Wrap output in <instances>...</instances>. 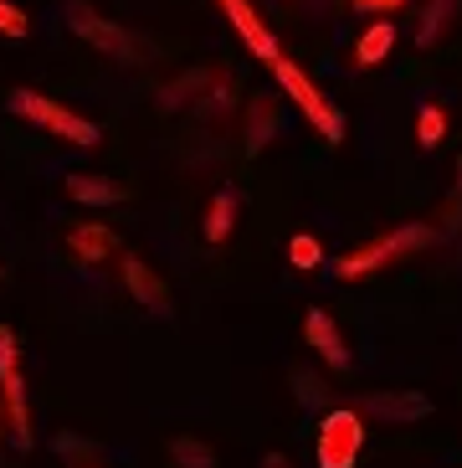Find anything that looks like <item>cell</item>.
Segmentation results:
<instances>
[{
  "label": "cell",
  "mask_w": 462,
  "mask_h": 468,
  "mask_svg": "<svg viewBox=\"0 0 462 468\" xmlns=\"http://www.w3.org/2000/svg\"><path fill=\"white\" fill-rule=\"evenodd\" d=\"M432 242H436V227H432V221H395L391 232L370 237L365 248H350L344 258L324 262V268H329V278L350 283V278H370V273H381L385 262H401V258H411V252H426Z\"/></svg>",
  "instance_id": "cell-1"
},
{
  "label": "cell",
  "mask_w": 462,
  "mask_h": 468,
  "mask_svg": "<svg viewBox=\"0 0 462 468\" xmlns=\"http://www.w3.org/2000/svg\"><path fill=\"white\" fill-rule=\"evenodd\" d=\"M0 417H5V438L16 453H31L37 427H31V401H26V371H21V345L11 324H0Z\"/></svg>",
  "instance_id": "cell-2"
},
{
  "label": "cell",
  "mask_w": 462,
  "mask_h": 468,
  "mask_svg": "<svg viewBox=\"0 0 462 468\" xmlns=\"http://www.w3.org/2000/svg\"><path fill=\"white\" fill-rule=\"evenodd\" d=\"M5 109H11L16 119H26V124H41L47 134H57V139H68V144H78V150H93L98 139H103L93 119H82V113L62 109L57 98L37 93V88H16V93L5 98Z\"/></svg>",
  "instance_id": "cell-3"
},
{
  "label": "cell",
  "mask_w": 462,
  "mask_h": 468,
  "mask_svg": "<svg viewBox=\"0 0 462 468\" xmlns=\"http://www.w3.org/2000/svg\"><path fill=\"white\" fill-rule=\"evenodd\" d=\"M272 78H278L283 98H293V103H299V113L309 119L313 129H319V139H324V144H340V139H344V109H340V103H329L324 88L313 83L309 72L293 68V62L283 57V62L272 68Z\"/></svg>",
  "instance_id": "cell-4"
},
{
  "label": "cell",
  "mask_w": 462,
  "mask_h": 468,
  "mask_svg": "<svg viewBox=\"0 0 462 468\" xmlns=\"http://www.w3.org/2000/svg\"><path fill=\"white\" fill-rule=\"evenodd\" d=\"M62 21H68L72 37H82L88 47H98V52L113 57V62H139V42L119 27V21L98 16L88 0H68V5H62Z\"/></svg>",
  "instance_id": "cell-5"
},
{
  "label": "cell",
  "mask_w": 462,
  "mask_h": 468,
  "mask_svg": "<svg viewBox=\"0 0 462 468\" xmlns=\"http://www.w3.org/2000/svg\"><path fill=\"white\" fill-rule=\"evenodd\" d=\"M360 453H365V422H360V412H344V407L324 412V422L313 432V463L319 468H354Z\"/></svg>",
  "instance_id": "cell-6"
},
{
  "label": "cell",
  "mask_w": 462,
  "mask_h": 468,
  "mask_svg": "<svg viewBox=\"0 0 462 468\" xmlns=\"http://www.w3.org/2000/svg\"><path fill=\"white\" fill-rule=\"evenodd\" d=\"M119 273H123V289H129V299H134L139 309H150L154 319H170V314H175L164 278L154 273V268L139 258V252H119Z\"/></svg>",
  "instance_id": "cell-7"
},
{
  "label": "cell",
  "mask_w": 462,
  "mask_h": 468,
  "mask_svg": "<svg viewBox=\"0 0 462 468\" xmlns=\"http://www.w3.org/2000/svg\"><path fill=\"white\" fill-rule=\"evenodd\" d=\"M221 11H226V21H231V31L247 42V52L257 57L262 68H278L283 62V47H278V37H272L268 27H262V16L247 5V0H221Z\"/></svg>",
  "instance_id": "cell-8"
},
{
  "label": "cell",
  "mask_w": 462,
  "mask_h": 468,
  "mask_svg": "<svg viewBox=\"0 0 462 468\" xmlns=\"http://www.w3.org/2000/svg\"><path fill=\"white\" fill-rule=\"evenodd\" d=\"M365 417H375V422H385V427H406V422H422V417H432V397L426 391H370L365 401Z\"/></svg>",
  "instance_id": "cell-9"
},
{
  "label": "cell",
  "mask_w": 462,
  "mask_h": 468,
  "mask_svg": "<svg viewBox=\"0 0 462 468\" xmlns=\"http://www.w3.org/2000/svg\"><path fill=\"white\" fill-rule=\"evenodd\" d=\"M303 340L313 345V356L324 360L329 371H350V345H344L340 324H334L324 309H309V314H303Z\"/></svg>",
  "instance_id": "cell-10"
},
{
  "label": "cell",
  "mask_w": 462,
  "mask_h": 468,
  "mask_svg": "<svg viewBox=\"0 0 462 468\" xmlns=\"http://www.w3.org/2000/svg\"><path fill=\"white\" fill-rule=\"evenodd\" d=\"M278 129H283L278 98H272V93H252V103H247V124H242V154H252V160H257V154L272 144V134H278Z\"/></svg>",
  "instance_id": "cell-11"
},
{
  "label": "cell",
  "mask_w": 462,
  "mask_h": 468,
  "mask_svg": "<svg viewBox=\"0 0 462 468\" xmlns=\"http://www.w3.org/2000/svg\"><path fill=\"white\" fill-rule=\"evenodd\" d=\"M68 252L78 262H103L109 252H119V237H113L109 221H78L68 232Z\"/></svg>",
  "instance_id": "cell-12"
},
{
  "label": "cell",
  "mask_w": 462,
  "mask_h": 468,
  "mask_svg": "<svg viewBox=\"0 0 462 468\" xmlns=\"http://www.w3.org/2000/svg\"><path fill=\"white\" fill-rule=\"evenodd\" d=\"M68 201H78V207H119V201H129V186L109 176H68Z\"/></svg>",
  "instance_id": "cell-13"
},
{
  "label": "cell",
  "mask_w": 462,
  "mask_h": 468,
  "mask_svg": "<svg viewBox=\"0 0 462 468\" xmlns=\"http://www.w3.org/2000/svg\"><path fill=\"white\" fill-rule=\"evenodd\" d=\"M236 211H242V191H236V186H221V191L211 196V211H205V242H211V248H221L231 237Z\"/></svg>",
  "instance_id": "cell-14"
},
{
  "label": "cell",
  "mask_w": 462,
  "mask_h": 468,
  "mask_svg": "<svg viewBox=\"0 0 462 468\" xmlns=\"http://www.w3.org/2000/svg\"><path fill=\"white\" fill-rule=\"evenodd\" d=\"M391 52H395V21H370L354 42V68H381Z\"/></svg>",
  "instance_id": "cell-15"
},
{
  "label": "cell",
  "mask_w": 462,
  "mask_h": 468,
  "mask_svg": "<svg viewBox=\"0 0 462 468\" xmlns=\"http://www.w3.org/2000/svg\"><path fill=\"white\" fill-rule=\"evenodd\" d=\"M170 458H175V468H216V448L205 438H191V432L170 438Z\"/></svg>",
  "instance_id": "cell-16"
},
{
  "label": "cell",
  "mask_w": 462,
  "mask_h": 468,
  "mask_svg": "<svg viewBox=\"0 0 462 468\" xmlns=\"http://www.w3.org/2000/svg\"><path fill=\"white\" fill-rule=\"evenodd\" d=\"M231 103H236V78H221V72H211V83H205L201 103L195 109L205 113V119H226Z\"/></svg>",
  "instance_id": "cell-17"
},
{
  "label": "cell",
  "mask_w": 462,
  "mask_h": 468,
  "mask_svg": "<svg viewBox=\"0 0 462 468\" xmlns=\"http://www.w3.org/2000/svg\"><path fill=\"white\" fill-rule=\"evenodd\" d=\"M457 5H462V0H432V5H426V16H422V27H416V47H432L436 37L452 27Z\"/></svg>",
  "instance_id": "cell-18"
},
{
  "label": "cell",
  "mask_w": 462,
  "mask_h": 468,
  "mask_svg": "<svg viewBox=\"0 0 462 468\" xmlns=\"http://www.w3.org/2000/svg\"><path fill=\"white\" fill-rule=\"evenodd\" d=\"M205 83H211V72H185V78H175V83L160 93V109H180V103H201Z\"/></svg>",
  "instance_id": "cell-19"
},
{
  "label": "cell",
  "mask_w": 462,
  "mask_h": 468,
  "mask_svg": "<svg viewBox=\"0 0 462 468\" xmlns=\"http://www.w3.org/2000/svg\"><path fill=\"white\" fill-rule=\"evenodd\" d=\"M442 139H447V113L436 109V103H426V109L416 113V144H422V150H436Z\"/></svg>",
  "instance_id": "cell-20"
},
{
  "label": "cell",
  "mask_w": 462,
  "mask_h": 468,
  "mask_svg": "<svg viewBox=\"0 0 462 468\" xmlns=\"http://www.w3.org/2000/svg\"><path fill=\"white\" fill-rule=\"evenodd\" d=\"M288 258H293V268H303V273L324 268V248H319V237H313V232L293 237V242H288Z\"/></svg>",
  "instance_id": "cell-21"
},
{
  "label": "cell",
  "mask_w": 462,
  "mask_h": 468,
  "mask_svg": "<svg viewBox=\"0 0 462 468\" xmlns=\"http://www.w3.org/2000/svg\"><path fill=\"white\" fill-rule=\"evenodd\" d=\"M31 31V16L16 5V0H0V37H11V42H21Z\"/></svg>",
  "instance_id": "cell-22"
},
{
  "label": "cell",
  "mask_w": 462,
  "mask_h": 468,
  "mask_svg": "<svg viewBox=\"0 0 462 468\" xmlns=\"http://www.w3.org/2000/svg\"><path fill=\"white\" fill-rule=\"evenodd\" d=\"M293 381H299V401H303V407H324L329 386L319 381V376H313V381H309V371H299V376H293Z\"/></svg>",
  "instance_id": "cell-23"
},
{
  "label": "cell",
  "mask_w": 462,
  "mask_h": 468,
  "mask_svg": "<svg viewBox=\"0 0 462 468\" xmlns=\"http://www.w3.org/2000/svg\"><path fill=\"white\" fill-rule=\"evenodd\" d=\"M57 453L62 458H93V442L72 438V432H57Z\"/></svg>",
  "instance_id": "cell-24"
},
{
  "label": "cell",
  "mask_w": 462,
  "mask_h": 468,
  "mask_svg": "<svg viewBox=\"0 0 462 468\" xmlns=\"http://www.w3.org/2000/svg\"><path fill=\"white\" fill-rule=\"evenodd\" d=\"M350 5H354L360 16H385V11H401L406 0H350Z\"/></svg>",
  "instance_id": "cell-25"
},
{
  "label": "cell",
  "mask_w": 462,
  "mask_h": 468,
  "mask_svg": "<svg viewBox=\"0 0 462 468\" xmlns=\"http://www.w3.org/2000/svg\"><path fill=\"white\" fill-rule=\"evenodd\" d=\"M262 468H293V463H288L283 453H268V458H262Z\"/></svg>",
  "instance_id": "cell-26"
},
{
  "label": "cell",
  "mask_w": 462,
  "mask_h": 468,
  "mask_svg": "<svg viewBox=\"0 0 462 468\" xmlns=\"http://www.w3.org/2000/svg\"><path fill=\"white\" fill-rule=\"evenodd\" d=\"M457 196H462V160H457Z\"/></svg>",
  "instance_id": "cell-27"
},
{
  "label": "cell",
  "mask_w": 462,
  "mask_h": 468,
  "mask_svg": "<svg viewBox=\"0 0 462 468\" xmlns=\"http://www.w3.org/2000/svg\"><path fill=\"white\" fill-rule=\"evenodd\" d=\"M0 438H5V417H0Z\"/></svg>",
  "instance_id": "cell-28"
}]
</instances>
